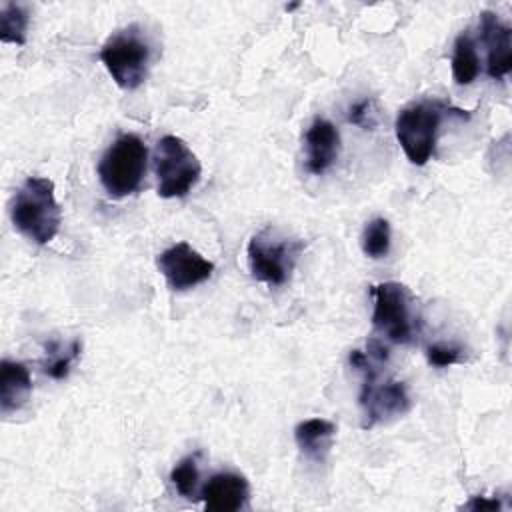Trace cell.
Listing matches in <instances>:
<instances>
[{
    "instance_id": "obj_15",
    "label": "cell",
    "mask_w": 512,
    "mask_h": 512,
    "mask_svg": "<svg viewBox=\"0 0 512 512\" xmlns=\"http://www.w3.org/2000/svg\"><path fill=\"white\" fill-rule=\"evenodd\" d=\"M450 68H452V78L458 86H468L478 78L480 56L476 50V40L470 34V30L460 32L458 38L454 40Z\"/></svg>"
},
{
    "instance_id": "obj_18",
    "label": "cell",
    "mask_w": 512,
    "mask_h": 512,
    "mask_svg": "<svg viewBox=\"0 0 512 512\" xmlns=\"http://www.w3.org/2000/svg\"><path fill=\"white\" fill-rule=\"evenodd\" d=\"M80 350H82L80 340H72L68 348H62L56 342H52L48 346V360L44 362V372L54 380L66 378L70 372V366L78 360Z\"/></svg>"
},
{
    "instance_id": "obj_12",
    "label": "cell",
    "mask_w": 512,
    "mask_h": 512,
    "mask_svg": "<svg viewBox=\"0 0 512 512\" xmlns=\"http://www.w3.org/2000/svg\"><path fill=\"white\" fill-rule=\"evenodd\" d=\"M304 150L306 170L316 176L324 174L336 162L340 152L338 128L326 118H316L304 134Z\"/></svg>"
},
{
    "instance_id": "obj_16",
    "label": "cell",
    "mask_w": 512,
    "mask_h": 512,
    "mask_svg": "<svg viewBox=\"0 0 512 512\" xmlns=\"http://www.w3.org/2000/svg\"><path fill=\"white\" fill-rule=\"evenodd\" d=\"M30 16L26 6L16 2H6L0 8V40L4 44L22 46L26 42Z\"/></svg>"
},
{
    "instance_id": "obj_22",
    "label": "cell",
    "mask_w": 512,
    "mask_h": 512,
    "mask_svg": "<svg viewBox=\"0 0 512 512\" xmlns=\"http://www.w3.org/2000/svg\"><path fill=\"white\" fill-rule=\"evenodd\" d=\"M370 114V100H360L356 104L350 106V112H348V122L352 124H366V118Z\"/></svg>"
},
{
    "instance_id": "obj_8",
    "label": "cell",
    "mask_w": 512,
    "mask_h": 512,
    "mask_svg": "<svg viewBox=\"0 0 512 512\" xmlns=\"http://www.w3.org/2000/svg\"><path fill=\"white\" fill-rule=\"evenodd\" d=\"M370 358V356H368ZM368 362L362 372H364V382L360 388L358 404L362 408V428L368 430L376 424L388 422L392 418H398L406 414L412 408V398L408 394V388L404 382H398L394 378H382L378 368H374Z\"/></svg>"
},
{
    "instance_id": "obj_17",
    "label": "cell",
    "mask_w": 512,
    "mask_h": 512,
    "mask_svg": "<svg viewBox=\"0 0 512 512\" xmlns=\"http://www.w3.org/2000/svg\"><path fill=\"white\" fill-rule=\"evenodd\" d=\"M390 244H392V230L386 218L378 216L366 222L360 236V248L368 258L372 260L386 258L390 252Z\"/></svg>"
},
{
    "instance_id": "obj_1",
    "label": "cell",
    "mask_w": 512,
    "mask_h": 512,
    "mask_svg": "<svg viewBox=\"0 0 512 512\" xmlns=\"http://www.w3.org/2000/svg\"><path fill=\"white\" fill-rule=\"evenodd\" d=\"M8 214L14 230L30 242L38 246L52 242L62 224L54 182L44 176H28L12 196Z\"/></svg>"
},
{
    "instance_id": "obj_21",
    "label": "cell",
    "mask_w": 512,
    "mask_h": 512,
    "mask_svg": "<svg viewBox=\"0 0 512 512\" xmlns=\"http://www.w3.org/2000/svg\"><path fill=\"white\" fill-rule=\"evenodd\" d=\"M462 508H466V510H480V512H484V510H500L502 508V504H500V500L498 498H486V496H472Z\"/></svg>"
},
{
    "instance_id": "obj_4",
    "label": "cell",
    "mask_w": 512,
    "mask_h": 512,
    "mask_svg": "<svg viewBox=\"0 0 512 512\" xmlns=\"http://www.w3.org/2000/svg\"><path fill=\"white\" fill-rule=\"evenodd\" d=\"M146 164V144L140 136L126 132L104 150L98 162V180L110 198H126L140 188Z\"/></svg>"
},
{
    "instance_id": "obj_3",
    "label": "cell",
    "mask_w": 512,
    "mask_h": 512,
    "mask_svg": "<svg viewBox=\"0 0 512 512\" xmlns=\"http://www.w3.org/2000/svg\"><path fill=\"white\" fill-rule=\"evenodd\" d=\"M100 62L122 90H136L148 78L152 44L138 24L112 32L100 48Z\"/></svg>"
},
{
    "instance_id": "obj_10",
    "label": "cell",
    "mask_w": 512,
    "mask_h": 512,
    "mask_svg": "<svg viewBox=\"0 0 512 512\" xmlns=\"http://www.w3.org/2000/svg\"><path fill=\"white\" fill-rule=\"evenodd\" d=\"M480 38L486 46V72L492 80H502L512 70V30L498 14H480Z\"/></svg>"
},
{
    "instance_id": "obj_2",
    "label": "cell",
    "mask_w": 512,
    "mask_h": 512,
    "mask_svg": "<svg viewBox=\"0 0 512 512\" xmlns=\"http://www.w3.org/2000/svg\"><path fill=\"white\" fill-rule=\"evenodd\" d=\"M446 114L468 118V114H464L462 110L452 108L450 104H444L440 100L412 102L398 112L394 122V134L412 164L424 166L432 158L440 124Z\"/></svg>"
},
{
    "instance_id": "obj_6",
    "label": "cell",
    "mask_w": 512,
    "mask_h": 512,
    "mask_svg": "<svg viewBox=\"0 0 512 512\" xmlns=\"http://www.w3.org/2000/svg\"><path fill=\"white\" fill-rule=\"evenodd\" d=\"M302 248L300 240L282 236L272 228H264L248 240V270L252 278L268 286H282L290 280Z\"/></svg>"
},
{
    "instance_id": "obj_7",
    "label": "cell",
    "mask_w": 512,
    "mask_h": 512,
    "mask_svg": "<svg viewBox=\"0 0 512 512\" xmlns=\"http://www.w3.org/2000/svg\"><path fill=\"white\" fill-rule=\"evenodd\" d=\"M154 172L160 198H182L198 184L202 164L182 138L166 134L154 150Z\"/></svg>"
},
{
    "instance_id": "obj_11",
    "label": "cell",
    "mask_w": 512,
    "mask_h": 512,
    "mask_svg": "<svg viewBox=\"0 0 512 512\" xmlns=\"http://www.w3.org/2000/svg\"><path fill=\"white\" fill-rule=\"evenodd\" d=\"M200 498L210 512H236L248 504L250 484L242 474L218 472L202 486Z\"/></svg>"
},
{
    "instance_id": "obj_20",
    "label": "cell",
    "mask_w": 512,
    "mask_h": 512,
    "mask_svg": "<svg viewBox=\"0 0 512 512\" xmlns=\"http://www.w3.org/2000/svg\"><path fill=\"white\" fill-rule=\"evenodd\" d=\"M426 360L434 368H448L464 360V352L458 346L450 344H432L426 348Z\"/></svg>"
},
{
    "instance_id": "obj_13",
    "label": "cell",
    "mask_w": 512,
    "mask_h": 512,
    "mask_svg": "<svg viewBox=\"0 0 512 512\" xmlns=\"http://www.w3.org/2000/svg\"><path fill=\"white\" fill-rule=\"evenodd\" d=\"M32 394L30 370L16 360L4 358L0 362V412L8 416L18 412Z\"/></svg>"
},
{
    "instance_id": "obj_19",
    "label": "cell",
    "mask_w": 512,
    "mask_h": 512,
    "mask_svg": "<svg viewBox=\"0 0 512 512\" xmlns=\"http://www.w3.org/2000/svg\"><path fill=\"white\" fill-rule=\"evenodd\" d=\"M170 480L176 488V492L184 498H198V480H200V472H198V454L194 456H186L182 458L170 472Z\"/></svg>"
},
{
    "instance_id": "obj_5",
    "label": "cell",
    "mask_w": 512,
    "mask_h": 512,
    "mask_svg": "<svg viewBox=\"0 0 512 512\" xmlns=\"http://www.w3.org/2000/svg\"><path fill=\"white\" fill-rule=\"evenodd\" d=\"M372 326L394 344H410L418 332L416 298L402 282H380L370 286Z\"/></svg>"
},
{
    "instance_id": "obj_14",
    "label": "cell",
    "mask_w": 512,
    "mask_h": 512,
    "mask_svg": "<svg viewBox=\"0 0 512 512\" xmlns=\"http://www.w3.org/2000/svg\"><path fill=\"white\" fill-rule=\"evenodd\" d=\"M336 436V424L326 418H308L296 424L294 440L300 454L310 462H324Z\"/></svg>"
},
{
    "instance_id": "obj_9",
    "label": "cell",
    "mask_w": 512,
    "mask_h": 512,
    "mask_svg": "<svg viewBox=\"0 0 512 512\" xmlns=\"http://www.w3.org/2000/svg\"><path fill=\"white\" fill-rule=\"evenodd\" d=\"M156 268L164 276L166 284L176 292H184L206 282L214 272V264L188 242H178L162 250L156 256Z\"/></svg>"
}]
</instances>
